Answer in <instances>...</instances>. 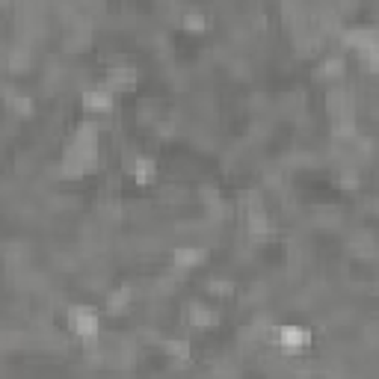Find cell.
<instances>
[{"label":"cell","mask_w":379,"mask_h":379,"mask_svg":"<svg viewBox=\"0 0 379 379\" xmlns=\"http://www.w3.org/2000/svg\"><path fill=\"white\" fill-rule=\"evenodd\" d=\"M69 326H71V332L80 335L83 341H95V338H98V329H101L98 314H95L90 306H74V308H69Z\"/></svg>","instance_id":"cell-1"},{"label":"cell","mask_w":379,"mask_h":379,"mask_svg":"<svg viewBox=\"0 0 379 379\" xmlns=\"http://www.w3.org/2000/svg\"><path fill=\"white\" fill-rule=\"evenodd\" d=\"M136 83H140V74H136V69L131 66H116L107 71V80H104V90L107 92H134Z\"/></svg>","instance_id":"cell-2"},{"label":"cell","mask_w":379,"mask_h":379,"mask_svg":"<svg viewBox=\"0 0 379 379\" xmlns=\"http://www.w3.org/2000/svg\"><path fill=\"white\" fill-rule=\"evenodd\" d=\"M276 338H279V344L287 352H296L302 347H308L311 332L306 329V326H282V329H276Z\"/></svg>","instance_id":"cell-3"},{"label":"cell","mask_w":379,"mask_h":379,"mask_svg":"<svg viewBox=\"0 0 379 379\" xmlns=\"http://www.w3.org/2000/svg\"><path fill=\"white\" fill-rule=\"evenodd\" d=\"M208 258V249H201V246H181V249H175L172 252V264L178 270H193V267H201Z\"/></svg>","instance_id":"cell-4"},{"label":"cell","mask_w":379,"mask_h":379,"mask_svg":"<svg viewBox=\"0 0 379 379\" xmlns=\"http://www.w3.org/2000/svg\"><path fill=\"white\" fill-rule=\"evenodd\" d=\"M341 42H344V48H356L359 54H364V50H373L376 48V30H371V27L347 30L344 36H341Z\"/></svg>","instance_id":"cell-5"},{"label":"cell","mask_w":379,"mask_h":379,"mask_svg":"<svg viewBox=\"0 0 379 379\" xmlns=\"http://www.w3.org/2000/svg\"><path fill=\"white\" fill-rule=\"evenodd\" d=\"M184 320L193 326V329H213V326L220 323V314L213 311V308H208V306H190V311L184 314Z\"/></svg>","instance_id":"cell-6"},{"label":"cell","mask_w":379,"mask_h":379,"mask_svg":"<svg viewBox=\"0 0 379 379\" xmlns=\"http://www.w3.org/2000/svg\"><path fill=\"white\" fill-rule=\"evenodd\" d=\"M83 110L110 113L113 110V92H107V90H86L83 92Z\"/></svg>","instance_id":"cell-7"},{"label":"cell","mask_w":379,"mask_h":379,"mask_svg":"<svg viewBox=\"0 0 379 379\" xmlns=\"http://www.w3.org/2000/svg\"><path fill=\"white\" fill-rule=\"evenodd\" d=\"M131 169H134V181L140 187H151L155 178H157V163L151 157H136Z\"/></svg>","instance_id":"cell-8"},{"label":"cell","mask_w":379,"mask_h":379,"mask_svg":"<svg viewBox=\"0 0 379 379\" xmlns=\"http://www.w3.org/2000/svg\"><path fill=\"white\" fill-rule=\"evenodd\" d=\"M246 229L252 237H270L273 234V225H270V217L264 213L261 208L255 210H249V217H246Z\"/></svg>","instance_id":"cell-9"},{"label":"cell","mask_w":379,"mask_h":379,"mask_svg":"<svg viewBox=\"0 0 379 379\" xmlns=\"http://www.w3.org/2000/svg\"><path fill=\"white\" fill-rule=\"evenodd\" d=\"M6 107L15 113V116H21V119H30L33 116V98L30 95H21V92H9L6 95Z\"/></svg>","instance_id":"cell-10"},{"label":"cell","mask_w":379,"mask_h":379,"mask_svg":"<svg viewBox=\"0 0 379 379\" xmlns=\"http://www.w3.org/2000/svg\"><path fill=\"white\" fill-rule=\"evenodd\" d=\"M131 296H134V290H131V287H119V290H113V294L107 296V311H110V314H122V311H128Z\"/></svg>","instance_id":"cell-11"},{"label":"cell","mask_w":379,"mask_h":379,"mask_svg":"<svg viewBox=\"0 0 379 379\" xmlns=\"http://www.w3.org/2000/svg\"><path fill=\"white\" fill-rule=\"evenodd\" d=\"M344 69H347V62H344V57H326L323 59V66H320V74H323V78H341V74H344Z\"/></svg>","instance_id":"cell-12"},{"label":"cell","mask_w":379,"mask_h":379,"mask_svg":"<svg viewBox=\"0 0 379 379\" xmlns=\"http://www.w3.org/2000/svg\"><path fill=\"white\" fill-rule=\"evenodd\" d=\"M181 24H184V30H190V33H201L208 27V18L201 15V12H187V15L181 18Z\"/></svg>","instance_id":"cell-13"},{"label":"cell","mask_w":379,"mask_h":379,"mask_svg":"<svg viewBox=\"0 0 379 379\" xmlns=\"http://www.w3.org/2000/svg\"><path fill=\"white\" fill-rule=\"evenodd\" d=\"M163 347H166V352H172L175 359H190V344L187 341H166Z\"/></svg>","instance_id":"cell-14"},{"label":"cell","mask_w":379,"mask_h":379,"mask_svg":"<svg viewBox=\"0 0 379 379\" xmlns=\"http://www.w3.org/2000/svg\"><path fill=\"white\" fill-rule=\"evenodd\" d=\"M208 290L217 296H231L234 294V285L229 279H217V282H208Z\"/></svg>","instance_id":"cell-15"}]
</instances>
